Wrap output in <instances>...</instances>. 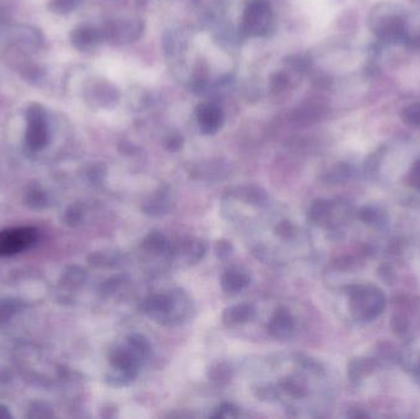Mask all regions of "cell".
Returning <instances> with one entry per match:
<instances>
[{"label":"cell","mask_w":420,"mask_h":419,"mask_svg":"<svg viewBox=\"0 0 420 419\" xmlns=\"http://www.w3.org/2000/svg\"><path fill=\"white\" fill-rule=\"evenodd\" d=\"M369 26L378 41L388 44H408L410 36L404 11L392 4H380L370 12Z\"/></svg>","instance_id":"obj_1"},{"label":"cell","mask_w":420,"mask_h":419,"mask_svg":"<svg viewBox=\"0 0 420 419\" xmlns=\"http://www.w3.org/2000/svg\"><path fill=\"white\" fill-rule=\"evenodd\" d=\"M347 294L349 296L351 314L359 321H371L386 307L383 291L374 285H350L347 288Z\"/></svg>","instance_id":"obj_2"},{"label":"cell","mask_w":420,"mask_h":419,"mask_svg":"<svg viewBox=\"0 0 420 419\" xmlns=\"http://www.w3.org/2000/svg\"><path fill=\"white\" fill-rule=\"evenodd\" d=\"M273 22V12L265 0H251L243 17V33L251 37H263L268 35Z\"/></svg>","instance_id":"obj_3"},{"label":"cell","mask_w":420,"mask_h":419,"mask_svg":"<svg viewBox=\"0 0 420 419\" xmlns=\"http://www.w3.org/2000/svg\"><path fill=\"white\" fill-rule=\"evenodd\" d=\"M37 237V230L30 226L0 231V257L17 255L31 248Z\"/></svg>","instance_id":"obj_4"},{"label":"cell","mask_w":420,"mask_h":419,"mask_svg":"<svg viewBox=\"0 0 420 419\" xmlns=\"http://www.w3.org/2000/svg\"><path fill=\"white\" fill-rule=\"evenodd\" d=\"M195 114L200 124V132L203 135H216V132L220 130L225 121L222 110L216 103H202L197 108Z\"/></svg>","instance_id":"obj_5"},{"label":"cell","mask_w":420,"mask_h":419,"mask_svg":"<svg viewBox=\"0 0 420 419\" xmlns=\"http://www.w3.org/2000/svg\"><path fill=\"white\" fill-rule=\"evenodd\" d=\"M143 359L135 354L130 347L127 348H117L111 353V364L116 371L124 374L125 377L133 382L139 374L140 366Z\"/></svg>","instance_id":"obj_6"},{"label":"cell","mask_w":420,"mask_h":419,"mask_svg":"<svg viewBox=\"0 0 420 419\" xmlns=\"http://www.w3.org/2000/svg\"><path fill=\"white\" fill-rule=\"evenodd\" d=\"M295 318L288 309L280 307L268 323V332L275 339H289L295 334Z\"/></svg>","instance_id":"obj_7"},{"label":"cell","mask_w":420,"mask_h":419,"mask_svg":"<svg viewBox=\"0 0 420 419\" xmlns=\"http://www.w3.org/2000/svg\"><path fill=\"white\" fill-rule=\"evenodd\" d=\"M251 277L250 274L238 267L227 268L220 278V285L222 291L230 296H236L250 284Z\"/></svg>","instance_id":"obj_8"},{"label":"cell","mask_w":420,"mask_h":419,"mask_svg":"<svg viewBox=\"0 0 420 419\" xmlns=\"http://www.w3.org/2000/svg\"><path fill=\"white\" fill-rule=\"evenodd\" d=\"M103 33L94 27H79L70 35V41L79 51H89L101 42Z\"/></svg>","instance_id":"obj_9"},{"label":"cell","mask_w":420,"mask_h":419,"mask_svg":"<svg viewBox=\"0 0 420 419\" xmlns=\"http://www.w3.org/2000/svg\"><path fill=\"white\" fill-rule=\"evenodd\" d=\"M256 316V310L250 304H238L235 307H229L222 314V321L227 326L243 325L248 321H252Z\"/></svg>","instance_id":"obj_10"},{"label":"cell","mask_w":420,"mask_h":419,"mask_svg":"<svg viewBox=\"0 0 420 419\" xmlns=\"http://www.w3.org/2000/svg\"><path fill=\"white\" fill-rule=\"evenodd\" d=\"M26 143L33 151H40L49 143V129L46 121L27 122Z\"/></svg>","instance_id":"obj_11"},{"label":"cell","mask_w":420,"mask_h":419,"mask_svg":"<svg viewBox=\"0 0 420 419\" xmlns=\"http://www.w3.org/2000/svg\"><path fill=\"white\" fill-rule=\"evenodd\" d=\"M168 205H170L168 189H159L155 194L149 197V199H146L141 210L146 214L160 216L166 213Z\"/></svg>","instance_id":"obj_12"},{"label":"cell","mask_w":420,"mask_h":419,"mask_svg":"<svg viewBox=\"0 0 420 419\" xmlns=\"http://www.w3.org/2000/svg\"><path fill=\"white\" fill-rule=\"evenodd\" d=\"M141 248L146 253L157 255V256L167 255L171 251L170 242L160 231H151L150 234L146 237V239L141 242Z\"/></svg>","instance_id":"obj_13"},{"label":"cell","mask_w":420,"mask_h":419,"mask_svg":"<svg viewBox=\"0 0 420 419\" xmlns=\"http://www.w3.org/2000/svg\"><path fill=\"white\" fill-rule=\"evenodd\" d=\"M205 245L200 240L189 239L181 245L180 255L189 264H198L202 258L204 257Z\"/></svg>","instance_id":"obj_14"},{"label":"cell","mask_w":420,"mask_h":419,"mask_svg":"<svg viewBox=\"0 0 420 419\" xmlns=\"http://www.w3.org/2000/svg\"><path fill=\"white\" fill-rule=\"evenodd\" d=\"M331 205H332V200H327V199H318L316 202H313V205L308 210V219L315 224L326 226Z\"/></svg>","instance_id":"obj_15"},{"label":"cell","mask_w":420,"mask_h":419,"mask_svg":"<svg viewBox=\"0 0 420 419\" xmlns=\"http://www.w3.org/2000/svg\"><path fill=\"white\" fill-rule=\"evenodd\" d=\"M128 347L135 354L144 360L151 354V344L143 334H134L128 337Z\"/></svg>","instance_id":"obj_16"},{"label":"cell","mask_w":420,"mask_h":419,"mask_svg":"<svg viewBox=\"0 0 420 419\" xmlns=\"http://www.w3.org/2000/svg\"><path fill=\"white\" fill-rule=\"evenodd\" d=\"M232 371L231 368L225 364V363H218L214 366H211L209 371V379L218 386H224L231 380Z\"/></svg>","instance_id":"obj_17"},{"label":"cell","mask_w":420,"mask_h":419,"mask_svg":"<svg viewBox=\"0 0 420 419\" xmlns=\"http://www.w3.org/2000/svg\"><path fill=\"white\" fill-rule=\"evenodd\" d=\"M96 101H98L101 106L108 108V106L114 105V103L117 101L119 92H116V89H114L111 85H108V84H100L96 87Z\"/></svg>","instance_id":"obj_18"},{"label":"cell","mask_w":420,"mask_h":419,"mask_svg":"<svg viewBox=\"0 0 420 419\" xmlns=\"http://www.w3.org/2000/svg\"><path fill=\"white\" fill-rule=\"evenodd\" d=\"M404 123L410 127H420V103H410L402 111Z\"/></svg>","instance_id":"obj_19"},{"label":"cell","mask_w":420,"mask_h":419,"mask_svg":"<svg viewBox=\"0 0 420 419\" xmlns=\"http://www.w3.org/2000/svg\"><path fill=\"white\" fill-rule=\"evenodd\" d=\"M82 0H52L49 4V9L58 12V14H67L70 11L76 10L80 6Z\"/></svg>","instance_id":"obj_20"},{"label":"cell","mask_w":420,"mask_h":419,"mask_svg":"<svg viewBox=\"0 0 420 419\" xmlns=\"http://www.w3.org/2000/svg\"><path fill=\"white\" fill-rule=\"evenodd\" d=\"M65 280H67L68 285L76 288V287H80V285L84 284V282L87 280V273L80 267H71L67 272V278H65Z\"/></svg>","instance_id":"obj_21"},{"label":"cell","mask_w":420,"mask_h":419,"mask_svg":"<svg viewBox=\"0 0 420 419\" xmlns=\"http://www.w3.org/2000/svg\"><path fill=\"white\" fill-rule=\"evenodd\" d=\"M123 277H121V275L112 277V278L106 280V282L101 285V293H103L105 296H111V294H114V291H119V288L123 285Z\"/></svg>","instance_id":"obj_22"},{"label":"cell","mask_w":420,"mask_h":419,"mask_svg":"<svg viewBox=\"0 0 420 419\" xmlns=\"http://www.w3.org/2000/svg\"><path fill=\"white\" fill-rule=\"evenodd\" d=\"M238 416V409L231 403H222L220 407L216 409V413L213 414L216 418H236Z\"/></svg>","instance_id":"obj_23"},{"label":"cell","mask_w":420,"mask_h":419,"mask_svg":"<svg viewBox=\"0 0 420 419\" xmlns=\"http://www.w3.org/2000/svg\"><path fill=\"white\" fill-rule=\"evenodd\" d=\"M408 182H410V187L420 191V157L418 160H415L410 167Z\"/></svg>","instance_id":"obj_24"},{"label":"cell","mask_w":420,"mask_h":419,"mask_svg":"<svg viewBox=\"0 0 420 419\" xmlns=\"http://www.w3.org/2000/svg\"><path fill=\"white\" fill-rule=\"evenodd\" d=\"M216 253L220 259H227L232 253V245L227 240H219L216 243Z\"/></svg>","instance_id":"obj_25"},{"label":"cell","mask_w":420,"mask_h":419,"mask_svg":"<svg viewBox=\"0 0 420 419\" xmlns=\"http://www.w3.org/2000/svg\"><path fill=\"white\" fill-rule=\"evenodd\" d=\"M182 144H184L182 137H180V135H171V137L167 138L165 146H166L167 151H178L182 148Z\"/></svg>","instance_id":"obj_26"},{"label":"cell","mask_w":420,"mask_h":419,"mask_svg":"<svg viewBox=\"0 0 420 419\" xmlns=\"http://www.w3.org/2000/svg\"><path fill=\"white\" fill-rule=\"evenodd\" d=\"M67 216H68V219H67L68 224H70V225H76V224L80 223L82 213H81V210L78 207H73V208H70L67 212Z\"/></svg>","instance_id":"obj_27"},{"label":"cell","mask_w":420,"mask_h":419,"mask_svg":"<svg viewBox=\"0 0 420 419\" xmlns=\"http://www.w3.org/2000/svg\"><path fill=\"white\" fill-rule=\"evenodd\" d=\"M277 231L280 237L288 239L294 232V226L291 225L289 221H281L279 225L277 226Z\"/></svg>","instance_id":"obj_28"},{"label":"cell","mask_w":420,"mask_h":419,"mask_svg":"<svg viewBox=\"0 0 420 419\" xmlns=\"http://www.w3.org/2000/svg\"><path fill=\"white\" fill-rule=\"evenodd\" d=\"M106 176V167L103 166V165H95V166L92 167L91 171H90V178L94 181H101L103 178Z\"/></svg>","instance_id":"obj_29"},{"label":"cell","mask_w":420,"mask_h":419,"mask_svg":"<svg viewBox=\"0 0 420 419\" xmlns=\"http://www.w3.org/2000/svg\"><path fill=\"white\" fill-rule=\"evenodd\" d=\"M408 44L412 46V47H414V49H419L420 51V35L419 36H417V37L410 38Z\"/></svg>","instance_id":"obj_30"},{"label":"cell","mask_w":420,"mask_h":419,"mask_svg":"<svg viewBox=\"0 0 420 419\" xmlns=\"http://www.w3.org/2000/svg\"><path fill=\"white\" fill-rule=\"evenodd\" d=\"M9 417H11V416L8 409L0 404V418H9Z\"/></svg>","instance_id":"obj_31"}]
</instances>
